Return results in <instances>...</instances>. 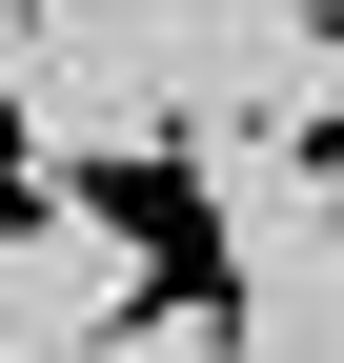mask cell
Returning <instances> with one entry per match:
<instances>
[{"label": "cell", "mask_w": 344, "mask_h": 363, "mask_svg": "<svg viewBox=\"0 0 344 363\" xmlns=\"http://www.w3.org/2000/svg\"><path fill=\"white\" fill-rule=\"evenodd\" d=\"M264 142H284V162L344 202V81H284V101H264Z\"/></svg>", "instance_id": "3957f363"}, {"label": "cell", "mask_w": 344, "mask_h": 363, "mask_svg": "<svg viewBox=\"0 0 344 363\" xmlns=\"http://www.w3.org/2000/svg\"><path fill=\"white\" fill-rule=\"evenodd\" d=\"M61 222H102L122 242V283H223V182H203V121H122V142H81L61 162Z\"/></svg>", "instance_id": "6da1fadb"}, {"label": "cell", "mask_w": 344, "mask_h": 363, "mask_svg": "<svg viewBox=\"0 0 344 363\" xmlns=\"http://www.w3.org/2000/svg\"><path fill=\"white\" fill-rule=\"evenodd\" d=\"M61 222V162H41V121H21V81H0V262Z\"/></svg>", "instance_id": "7a4b0ae2"}, {"label": "cell", "mask_w": 344, "mask_h": 363, "mask_svg": "<svg viewBox=\"0 0 344 363\" xmlns=\"http://www.w3.org/2000/svg\"><path fill=\"white\" fill-rule=\"evenodd\" d=\"M284 40H304V61H324V81H344V0H284Z\"/></svg>", "instance_id": "277c9868"}]
</instances>
